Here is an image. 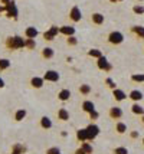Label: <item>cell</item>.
Masks as SVG:
<instances>
[{
  "label": "cell",
  "mask_w": 144,
  "mask_h": 154,
  "mask_svg": "<svg viewBox=\"0 0 144 154\" xmlns=\"http://www.w3.org/2000/svg\"><path fill=\"white\" fill-rule=\"evenodd\" d=\"M71 91L69 89H66V88H63V89H61L59 92H58V100L61 101V102H66V101H69V98H71Z\"/></svg>",
  "instance_id": "15"
},
{
  "label": "cell",
  "mask_w": 144,
  "mask_h": 154,
  "mask_svg": "<svg viewBox=\"0 0 144 154\" xmlns=\"http://www.w3.org/2000/svg\"><path fill=\"white\" fill-rule=\"evenodd\" d=\"M130 32L137 39H144V26H141V25H134V26L130 27Z\"/></svg>",
  "instance_id": "8"
},
{
  "label": "cell",
  "mask_w": 144,
  "mask_h": 154,
  "mask_svg": "<svg viewBox=\"0 0 144 154\" xmlns=\"http://www.w3.org/2000/svg\"><path fill=\"white\" fill-rule=\"evenodd\" d=\"M76 140L81 141V143L88 141V135H87V130H85V128H79V130L76 131Z\"/></svg>",
  "instance_id": "23"
},
{
  "label": "cell",
  "mask_w": 144,
  "mask_h": 154,
  "mask_svg": "<svg viewBox=\"0 0 144 154\" xmlns=\"http://www.w3.org/2000/svg\"><path fill=\"white\" fill-rule=\"evenodd\" d=\"M59 153H61L59 147H51L49 150H46V154H59Z\"/></svg>",
  "instance_id": "38"
},
{
  "label": "cell",
  "mask_w": 144,
  "mask_h": 154,
  "mask_svg": "<svg viewBox=\"0 0 144 154\" xmlns=\"http://www.w3.org/2000/svg\"><path fill=\"white\" fill-rule=\"evenodd\" d=\"M141 122L144 124V115H141Z\"/></svg>",
  "instance_id": "46"
},
{
  "label": "cell",
  "mask_w": 144,
  "mask_h": 154,
  "mask_svg": "<svg viewBox=\"0 0 144 154\" xmlns=\"http://www.w3.org/2000/svg\"><path fill=\"white\" fill-rule=\"evenodd\" d=\"M81 108H82L84 112L89 114V112H92V111L95 109V104H94V102H92L91 100H85L82 102V107H81Z\"/></svg>",
  "instance_id": "16"
},
{
  "label": "cell",
  "mask_w": 144,
  "mask_h": 154,
  "mask_svg": "<svg viewBox=\"0 0 144 154\" xmlns=\"http://www.w3.org/2000/svg\"><path fill=\"white\" fill-rule=\"evenodd\" d=\"M97 68H98L100 71H104V72H110L111 69H112V65H111L110 62H108V59L103 55L101 58L97 59Z\"/></svg>",
  "instance_id": "3"
},
{
  "label": "cell",
  "mask_w": 144,
  "mask_h": 154,
  "mask_svg": "<svg viewBox=\"0 0 144 154\" xmlns=\"http://www.w3.org/2000/svg\"><path fill=\"white\" fill-rule=\"evenodd\" d=\"M137 2H144V0H137Z\"/></svg>",
  "instance_id": "47"
},
{
  "label": "cell",
  "mask_w": 144,
  "mask_h": 154,
  "mask_svg": "<svg viewBox=\"0 0 144 154\" xmlns=\"http://www.w3.org/2000/svg\"><path fill=\"white\" fill-rule=\"evenodd\" d=\"M131 81H133V82H137V84H143L144 74H133L131 75Z\"/></svg>",
  "instance_id": "29"
},
{
  "label": "cell",
  "mask_w": 144,
  "mask_h": 154,
  "mask_svg": "<svg viewBox=\"0 0 144 154\" xmlns=\"http://www.w3.org/2000/svg\"><path fill=\"white\" fill-rule=\"evenodd\" d=\"M111 3H118V2H124V0H110Z\"/></svg>",
  "instance_id": "45"
},
{
  "label": "cell",
  "mask_w": 144,
  "mask_h": 154,
  "mask_svg": "<svg viewBox=\"0 0 144 154\" xmlns=\"http://www.w3.org/2000/svg\"><path fill=\"white\" fill-rule=\"evenodd\" d=\"M88 56L89 58H94V59H98V58L103 56V52H101L100 49H97V48H92V49L88 51Z\"/></svg>",
  "instance_id": "25"
},
{
  "label": "cell",
  "mask_w": 144,
  "mask_h": 154,
  "mask_svg": "<svg viewBox=\"0 0 144 154\" xmlns=\"http://www.w3.org/2000/svg\"><path fill=\"white\" fill-rule=\"evenodd\" d=\"M5 46L9 49V51H17V49H22L25 48V39L22 36H9L5 40Z\"/></svg>",
  "instance_id": "1"
},
{
  "label": "cell",
  "mask_w": 144,
  "mask_h": 154,
  "mask_svg": "<svg viewBox=\"0 0 144 154\" xmlns=\"http://www.w3.org/2000/svg\"><path fill=\"white\" fill-rule=\"evenodd\" d=\"M143 146H144V138H143Z\"/></svg>",
  "instance_id": "48"
},
{
  "label": "cell",
  "mask_w": 144,
  "mask_h": 154,
  "mask_svg": "<svg viewBox=\"0 0 144 154\" xmlns=\"http://www.w3.org/2000/svg\"><path fill=\"white\" fill-rule=\"evenodd\" d=\"M89 120H92V121H95V120H98L100 118V112L97 111V109H94L92 112H89Z\"/></svg>",
  "instance_id": "36"
},
{
  "label": "cell",
  "mask_w": 144,
  "mask_h": 154,
  "mask_svg": "<svg viewBox=\"0 0 144 154\" xmlns=\"http://www.w3.org/2000/svg\"><path fill=\"white\" fill-rule=\"evenodd\" d=\"M75 154H85V151H84L82 148L79 147V148H76V150H75Z\"/></svg>",
  "instance_id": "41"
},
{
  "label": "cell",
  "mask_w": 144,
  "mask_h": 154,
  "mask_svg": "<svg viewBox=\"0 0 144 154\" xmlns=\"http://www.w3.org/2000/svg\"><path fill=\"white\" fill-rule=\"evenodd\" d=\"M66 43H68V46H76V45H78V39L75 38V35L66 38Z\"/></svg>",
  "instance_id": "32"
},
{
  "label": "cell",
  "mask_w": 144,
  "mask_h": 154,
  "mask_svg": "<svg viewBox=\"0 0 144 154\" xmlns=\"http://www.w3.org/2000/svg\"><path fill=\"white\" fill-rule=\"evenodd\" d=\"M81 148H82L84 151H85V154H92V151H94V148H92V146L89 144V143H82L81 144Z\"/></svg>",
  "instance_id": "30"
},
{
  "label": "cell",
  "mask_w": 144,
  "mask_h": 154,
  "mask_svg": "<svg viewBox=\"0 0 144 154\" xmlns=\"http://www.w3.org/2000/svg\"><path fill=\"white\" fill-rule=\"evenodd\" d=\"M130 137L133 138V140H136V138H138V137H140V133L134 130V131H131V133H130Z\"/></svg>",
  "instance_id": "40"
},
{
  "label": "cell",
  "mask_w": 144,
  "mask_h": 154,
  "mask_svg": "<svg viewBox=\"0 0 144 154\" xmlns=\"http://www.w3.org/2000/svg\"><path fill=\"white\" fill-rule=\"evenodd\" d=\"M56 115H58V120H61V121H68L71 118V114H69V111L66 108H59Z\"/></svg>",
  "instance_id": "19"
},
{
  "label": "cell",
  "mask_w": 144,
  "mask_h": 154,
  "mask_svg": "<svg viewBox=\"0 0 144 154\" xmlns=\"http://www.w3.org/2000/svg\"><path fill=\"white\" fill-rule=\"evenodd\" d=\"M2 88H5V81H3V78H0V89Z\"/></svg>",
  "instance_id": "43"
},
{
  "label": "cell",
  "mask_w": 144,
  "mask_h": 154,
  "mask_svg": "<svg viewBox=\"0 0 144 154\" xmlns=\"http://www.w3.org/2000/svg\"><path fill=\"white\" fill-rule=\"evenodd\" d=\"M39 124H41V127L43 128V130H49V128H52V120L49 118V117H46V115H43L41 118V121H39Z\"/></svg>",
  "instance_id": "21"
},
{
  "label": "cell",
  "mask_w": 144,
  "mask_h": 154,
  "mask_svg": "<svg viewBox=\"0 0 144 154\" xmlns=\"http://www.w3.org/2000/svg\"><path fill=\"white\" fill-rule=\"evenodd\" d=\"M112 98H114L117 102H121V101H124L125 98H127V94L124 92L123 89H118V88H115V89L112 91Z\"/></svg>",
  "instance_id": "14"
},
{
  "label": "cell",
  "mask_w": 144,
  "mask_h": 154,
  "mask_svg": "<svg viewBox=\"0 0 144 154\" xmlns=\"http://www.w3.org/2000/svg\"><path fill=\"white\" fill-rule=\"evenodd\" d=\"M78 91H79V94L81 95H89L91 92H92V88H91V85H88V84H82Z\"/></svg>",
  "instance_id": "26"
},
{
  "label": "cell",
  "mask_w": 144,
  "mask_h": 154,
  "mask_svg": "<svg viewBox=\"0 0 144 154\" xmlns=\"http://www.w3.org/2000/svg\"><path fill=\"white\" fill-rule=\"evenodd\" d=\"M48 32H49V33H52V35H54V36L56 38V36L59 35V27H58V26H51V27H49Z\"/></svg>",
  "instance_id": "37"
},
{
  "label": "cell",
  "mask_w": 144,
  "mask_h": 154,
  "mask_svg": "<svg viewBox=\"0 0 144 154\" xmlns=\"http://www.w3.org/2000/svg\"><path fill=\"white\" fill-rule=\"evenodd\" d=\"M54 55H55V51H54L51 46L43 48V49L41 51V56L43 58V59H52V58H54Z\"/></svg>",
  "instance_id": "18"
},
{
  "label": "cell",
  "mask_w": 144,
  "mask_h": 154,
  "mask_svg": "<svg viewBox=\"0 0 144 154\" xmlns=\"http://www.w3.org/2000/svg\"><path fill=\"white\" fill-rule=\"evenodd\" d=\"M59 33L63 35V36H66V38H69V36H74V35H75V27H74V26H68V25L61 26V27H59Z\"/></svg>",
  "instance_id": "10"
},
{
  "label": "cell",
  "mask_w": 144,
  "mask_h": 154,
  "mask_svg": "<svg viewBox=\"0 0 144 154\" xmlns=\"http://www.w3.org/2000/svg\"><path fill=\"white\" fill-rule=\"evenodd\" d=\"M43 39H45V40H48V42H51V40H54V39H55V36H54L52 33H49L48 30H46V32L43 33Z\"/></svg>",
  "instance_id": "39"
},
{
  "label": "cell",
  "mask_w": 144,
  "mask_h": 154,
  "mask_svg": "<svg viewBox=\"0 0 144 154\" xmlns=\"http://www.w3.org/2000/svg\"><path fill=\"white\" fill-rule=\"evenodd\" d=\"M69 19L72 20L74 23L81 22V19H82V12H81V9L78 6H72V9L69 10Z\"/></svg>",
  "instance_id": "7"
},
{
  "label": "cell",
  "mask_w": 144,
  "mask_h": 154,
  "mask_svg": "<svg viewBox=\"0 0 144 154\" xmlns=\"http://www.w3.org/2000/svg\"><path fill=\"white\" fill-rule=\"evenodd\" d=\"M112 154H128V150L125 147H117L112 150Z\"/></svg>",
  "instance_id": "34"
},
{
  "label": "cell",
  "mask_w": 144,
  "mask_h": 154,
  "mask_svg": "<svg viewBox=\"0 0 144 154\" xmlns=\"http://www.w3.org/2000/svg\"><path fill=\"white\" fill-rule=\"evenodd\" d=\"M38 35H39V32H38V29L33 26H28L25 29V38H26V39H36Z\"/></svg>",
  "instance_id": "12"
},
{
  "label": "cell",
  "mask_w": 144,
  "mask_h": 154,
  "mask_svg": "<svg viewBox=\"0 0 144 154\" xmlns=\"http://www.w3.org/2000/svg\"><path fill=\"white\" fill-rule=\"evenodd\" d=\"M9 2H12V0H0V3H2L3 6H6V5L9 3Z\"/></svg>",
  "instance_id": "42"
},
{
  "label": "cell",
  "mask_w": 144,
  "mask_h": 154,
  "mask_svg": "<svg viewBox=\"0 0 144 154\" xmlns=\"http://www.w3.org/2000/svg\"><path fill=\"white\" fill-rule=\"evenodd\" d=\"M25 150H26V148L23 147L22 144H14V146H13V151H14V153L23 154V153H25Z\"/></svg>",
  "instance_id": "35"
},
{
  "label": "cell",
  "mask_w": 144,
  "mask_h": 154,
  "mask_svg": "<svg viewBox=\"0 0 144 154\" xmlns=\"http://www.w3.org/2000/svg\"><path fill=\"white\" fill-rule=\"evenodd\" d=\"M26 115H28V112H26V109H23V108H20V109H17L16 112H14V121H23L25 118H26Z\"/></svg>",
  "instance_id": "24"
},
{
  "label": "cell",
  "mask_w": 144,
  "mask_h": 154,
  "mask_svg": "<svg viewBox=\"0 0 144 154\" xmlns=\"http://www.w3.org/2000/svg\"><path fill=\"white\" fill-rule=\"evenodd\" d=\"M107 40H108V43H110V45L118 46V45H121V43L124 42V35L121 33V32H118V30H112V32L108 33Z\"/></svg>",
  "instance_id": "2"
},
{
  "label": "cell",
  "mask_w": 144,
  "mask_h": 154,
  "mask_svg": "<svg viewBox=\"0 0 144 154\" xmlns=\"http://www.w3.org/2000/svg\"><path fill=\"white\" fill-rule=\"evenodd\" d=\"M25 48L28 51H33L36 48V40L35 39H25Z\"/></svg>",
  "instance_id": "28"
},
{
  "label": "cell",
  "mask_w": 144,
  "mask_h": 154,
  "mask_svg": "<svg viewBox=\"0 0 144 154\" xmlns=\"http://www.w3.org/2000/svg\"><path fill=\"white\" fill-rule=\"evenodd\" d=\"M133 12L136 14H144V6L141 5H136V6H133Z\"/></svg>",
  "instance_id": "33"
},
{
  "label": "cell",
  "mask_w": 144,
  "mask_h": 154,
  "mask_svg": "<svg viewBox=\"0 0 144 154\" xmlns=\"http://www.w3.org/2000/svg\"><path fill=\"white\" fill-rule=\"evenodd\" d=\"M59 154H62V153H59Z\"/></svg>",
  "instance_id": "49"
},
{
  "label": "cell",
  "mask_w": 144,
  "mask_h": 154,
  "mask_svg": "<svg viewBox=\"0 0 144 154\" xmlns=\"http://www.w3.org/2000/svg\"><path fill=\"white\" fill-rule=\"evenodd\" d=\"M87 130V135H88V141H92L95 140L97 137L100 135V127L97 125V124H94V122H91L88 127L85 128Z\"/></svg>",
  "instance_id": "4"
},
{
  "label": "cell",
  "mask_w": 144,
  "mask_h": 154,
  "mask_svg": "<svg viewBox=\"0 0 144 154\" xmlns=\"http://www.w3.org/2000/svg\"><path fill=\"white\" fill-rule=\"evenodd\" d=\"M0 13H6V7L5 6H0Z\"/></svg>",
  "instance_id": "44"
},
{
  "label": "cell",
  "mask_w": 144,
  "mask_h": 154,
  "mask_svg": "<svg viewBox=\"0 0 144 154\" xmlns=\"http://www.w3.org/2000/svg\"><path fill=\"white\" fill-rule=\"evenodd\" d=\"M42 78H43V81H46V82H58V81L61 79V75L55 69H48Z\"/></svg>",
  "instance_id": "5"
},
{
  "label": "cell",
  "mask_w": 144,
  "mask_h": 154,
  "mask_svg": "<svg viewBox=\"0 0 144 154\" xmlns=\"http://www.w3.org/2000/svg\"><path fill=\"white\" fill-rule=\"evenodd\" d=\"M128 98H130L133 102H140V101L144 98V95L141 91H138V89H133L130 91V94H128Z\"/></svg>",
  "instance_id": "11"
},
{
  "label": "cell",
  "mask_w": 144,
  "mask_h": 154,
  "mask_svg": "<svg viewBox=\"0 0 144 154\" xmlns=\"http://www.w3.org/2000/svg\"><path fill=\"white\" fill-rule=\"evenodd\" d=\"M108 115H110V118H112V120H120L121 117H123V109L120 107H111L110 109H108Z\"/></svg>",
  "instance_id": "9"
},
{
  "label": "cell",
  "mask_w": 144,
  "mask_h": 154,
  "mask_svg": "<svg viewBox=\"0 0 144 154\" xmlns=\"http://www.w3.org/2000/svg\"><path fill=\"white\" fill-rule=\"evenodd\" d=\"M115 131H117V134H120V135L125 134V133H127V124L123 122V121H117L115 122Z\"/></svg>",
  "instance_id": "20"
},
{
  "label": "cell",
  "mask_w": 144,
  "mask_h": 154,
  "mask_svg": "<svg viewBox=\"0 0 144 154\" xmlns=\"http://www.w3.org/2000/svg\"><path fill=\"white\" fill-rule=\"evenodd\" d=\"M10 65H12V62L9 59H6V58H2V59H0V71H6V69H9Z\"/></svg>",
  "instance_id": "27"
},
{
  "label": "cell",
  "mask_w": 144,
  "mask_h": 154,
  "mask_svg": "<svg viewBox=\"0 0 144 154\" xmlns=\"http://www.w3.org/2000/svg\"><path fill=\"white\" fill-rule=\"evenodd\" d=\"M131 112L136 115H144V108L138 104V102H133V105H131Z\"/></svg>",
  "instance_id": "22"
},
{
  "label": "cell",
  "mask_w": 144,
  "mask_h": 154,
  "mask_svg": "<svg viewBox=\"0 0 144 154\" xmlns=\"http://www.w3.org/2000/svg\"><path fill=\"white\" fill-rule=\"evenodd\" d=\"M105 85H107V87L110 88L111 91H114V89H115V88H117L115 81L112 79V78H110V76H108V78H105Z\"/></svg>",
  "instance_id": "31"
},
{
  "label": "cell",
  "mask_w": 144,
  "mask_h": 154,
  "mask_svg": "<svg viewBox=\"0 0 144 154\" xmlns=\"http://www.w3.org/2000/svg\"><path fill=\"white\" fill-rule=\"evenodd\" d=\"M43 84H45V81H43V78H41V76H33V78L30 79V87L35 88V89H41V88L43 87Z\"/></svg>",
  "instance_id": "17"
},
{
  "label": "cell",
  "mask_w": 144,
  "mask_h": 154,
  "mask_svg": "<svg viewBox=\"0 0 144 154\" xmlns=\"http://www.w3.org/2000/svg\"><path fill=\"white\" fill-rule=\"evenodd\" d=\"M104 20H105L104 14L98 13V12H95V13L91 14V22H92L94 25H97V26H101V25H104Z\"/></svg>",
  "instance_id": "13"
},
{
  "label": "cell",
  "mask_w": 144,
  "mask_h": 154,
  "mask_svg": "<svg viewBox=\"0 0 144 154\" xmlns=\"http://www.w3.org/2000/svg\"><path fill=\"white\" fill-rule=\"evenodd\" d=\"M5 7H6V16L7 17H10V19H12V17L16 19V17H17L19 10H17V6H16V3H14L13 0H12V2H9Z\"/></svg>",
  "instance_id": "6"
}]
</instances>
